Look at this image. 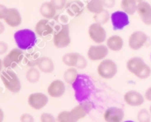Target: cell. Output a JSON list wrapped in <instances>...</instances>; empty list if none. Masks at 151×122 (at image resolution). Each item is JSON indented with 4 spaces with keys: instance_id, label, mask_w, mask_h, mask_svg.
Returning <instances> with one entry per match:
<instances>
[{
    "instance_id": "ba28073f",
    "label": "cell",
    "mask_w": 151,
    "mask_h": 122,
    "mask_svg": "<svg viewBox=\"0 0 151 122\" xmlns=\"http://www.w3.org/2000/svg\"><path fill=\"white\" fill-rule=\"evenodd\" d=\"M23 51L20 48H13L6 55L3 59V66L6 69H12L17 67L24 59Z\"/></svg>"
},
{
    "instance_id": "ffe728a7",
    "label": "cell",
    "mask_w": 151,
    "mask_h": 122,
    "mask_svg": "<svg viewBox=\"0 0 151 122\" xmlns=\"http://www.w3.org/2000/svg\"><path fill=\"white\" fill-rule=\"evenodd\" d=\"M137 12L145 24L151 25V5L148 2L144 1L138 3Z\"/></svg>"
},
{
    "instance_id": "f1b7e54d",
    "label": "cell",
    "mask_w": 151,
    "mask_h": 122,
    "mask_svg": "<svg viewBox=\"0 0 151 122\" xmlns=\"http://www.w3.org/2000/svg\"><path fill=\"white\" fill-rule=\"evenodd\" d=\"M78 75V70L75 67H69L63 73V79L66 83L72 85Z\"/></svg>"
},
{
    "instance_id": "484cf974",
    "label": "cell",
    "mask_w": 151,
    "mask_h": 122,
    "mask_svg": "<svg viewBox=\"0 0 151 122\" xmlns=\"http://www.w3.org/2000/svg\"><path fill=\"white\" fill-rule=\"evenodd\" d=\"M40 54L38 52L27 53L24 57V64L29 67H34L38 65L40 59Z\"/></svg>"
},
{
    "instance_id": "4316f807",
    "label": "cell",
    "mask_w": 151,
    "mask_h": 122,
    "mask_svg": "<svg viewBox=\"0 0 151 122\" xmlns=\"http://www.w3.org/2000/svg\"><path fill=\"white\" fill-rule=\"evenodd\" d=\"M41 78V73L38 68L35 67H29L26 73V79L29 83H36Z\"/></svg>"
},
{
    "instance_id": "5bb4252c",
    "label": "cell",
    "mask_w": 151,
    "mask_h": 122,
    "mask_svg": "<svg viewBox=\"0 0 151 122\" xmlns=\"http://www.w3.org/2000/svg\"><path fill=\"white\" fill-rule=\"evenodd\" d=\"M93 108H94V103L92 102L86 100L80 102L79 105L72 108L71 112L77 119L81 120L85 118L91 112Z\"/></svg>"
},
{
    "instance_id": "d590c367",
    "label": "cell",
    "mask_w": 151,
    "mask_h": 122,
    "mask_svg": "<svg viewBox=\"0 0 151 122\" xmlns=\"http://www.w3.org/2000/svg\"><path fill=\"white\" fill-rule=\"evenodd\" d=\"M102 2L106 8H113L116 5V0H102Z\"/></svg>"
},
{
    "instance_id": "9a60e30c",
    "label": "cell",
    "mask_w": 151,
    "mask_h": 122,
    "mask_svg": "<svg viewBox=\"0 0 151 122\" xmlns=\"http://www.w3.org/2000/svg\"><path fill=\"white\" fill-rule=\"evenodd\" d=\"M125 117V113L122 108L111 107L103 114V118L106 122H122Z\"/></svg>"
},
{
    "instance_id": "f35d334b",
    "label": "cell",
    "mask_w": 151,
    "mask_h": 122,
    "mask_svg": "<svg viewBox=\"0 0 151 122\" xmlns=\"http://www.w3.org/2000/svg\"><path fill=\"white\" fill-rule=\"evenodd\" d=\"M145 99H147L149 102H151V86L146 90L145 93Z\"/></svg>"
},
{
    "instance_id": "8d00e7d4",
    "label": "cell",
    "mask_w": 151,
    "mask_h": 122,
    "mask_svg": "<svg viewBox=\"0 0 151 122\" xmlns=\"http://www.w3.org/2000/svg\"><path fill=\"white\" fill-rule=\"evenodd\" d=\"M8 51V45L5 42L0 41V55L6 54Z\"/></svg>"
},
{
    "instance_id": "e575fe53",
    "label": "cell",
    "mask_w": 151,
    "mask_h": 122,
    "mask_svg": "<svg viewBox=\"0 0 151 122\" xmlns=\"http://www.w3.org/2000/svg\"><path fill=\"white\" fill-rule=\"evenodd\" d=\"M21 122H35V118L31 114H23L20 116Z\"/></svg>"
},
{
    "instance_id": "4dcf8cb0",
    "label": "cell",
    "mask_w": 151,
    "mask_h": 122,
    "mask_svg": "<svg viewBox=\"0 0 151 122\" xmlns=\"http://www.w3.org/2000/svg\"><path fill=\"white\" fill-rule=\"evenodd\" d=\"M78 121L71 111H61L57 117L58 122H78Z\"/></svg>"
},
{
    "instance_id": "83f0119b",
    "label": "cell",
    "mask_w": 151,
    "mask_h": 122,
    "mask_svg": "<svg viewBox=\"0 0 151 122\" xmlns=\"http://www.w3.org/2000/svg\"><path fill=\"white\" fill-rule=\"evenodd\" d=\"M86 8L90 13L97 14L104 9L102 0H89L87 3Z\"/></svg>"
},
{
    "instance_id": "9c48e42d",
    "label": "cell",
    "mask_w": 151,
    "mask_h": 122,
    "mask_svg": "<svg viewBox=\"0 0 151 122\" xmlns=\"http://www.w3.org/2000/svg\"><path fill=\"white\" fill-rule=\"evenodd\" d=\"M88 35L91 40L97 45L102 44L106 39V31L100 23H94L88 27Z\"/></svg>"
},
{
    "instance_id": "8992f818",
    "label": "cell",
    "mask_w": 151,
    "mask_h": 122,
    "mask_svg": "<svg viewBox=\"0 0 151 122\" xmlns=\"http://www.w3.org/2000/svg\"><path fill=\"white\" fill-rule=\"evenodd\" d=\"M117 65L113 60L106 59L102 60L97 68V74L104 79H111L117 73Z\"/></svg>"
},
{
    "instance_id": "30bf717a",
    "label": "cell",
    "mask_w": 151,
    "mask_h": 122,
    "mask_svg": "<svg viewBox=\"0 0 151 122\" xmlns=\"http://www.w3.org/2000/svg\"><path fill=\"white\" fill-rule=\"evenodd\" d=\"M109 54V48L105 45H91L87 52V56L92 61H102Z\"/></svg>"
},
{
    "instance_id": "277c9868",
    "label": "cell",
    "mask_w": 151,
    "mask_h": 122,
    "mask_svg": "<svg viewBox=\"0 0 151 122\" xmlns=\"http://www.w3.org/2000/svg\"><path fill=\"white\" fill-rule=\"evenodd\" d=\"M0 78L3 84L9 92L12 93H19L22 89V83L17 74L12 70H7L2 71L0 74Z\"/></svg>"
},
{
    "instance_id": "cb8c5ba5",
    "label": "cell",
    "mask_w": 151,
    "mask_h": 122,
    "mask_svg": "<svg viewBox=\"0 0 151 122\" xmlns=\"http://www.w3.org/2000/svg\"><path fill=\"white\" fill-rule=\"evenodd\" d=\"M40 13L46 19H52L56 15V9L50 1H45L42 3L40 7Z\"/></svg>"
},
{
    "instance_id": "44dd1931",
    "label": "cell",
    "mask_w": 151,
    "mask_h": 122,
    "mask_svg": "<svg viewBox=\"0 0 151 122\" xmlns=\"http://www.w3.org/2000/svg\"><path fill=\"white\" fill-rule=\"evenodd\" d=\"M106 46L110 51L118 52L124 47V40L119 35H112L106 40Z\"/></svg>"
},
{
    "instance_id": "f6af8a7d",
    "label": "cell",
    "mask_w": 151,
    "mask_h": 122,
    "mask_svg": "<svg viewBox=\"0 0 151 122\" xmlns=\"http://www.w3.org/2000/svg\"><path fill=\"white\" fill-rule=\"evenodd\" d=\"M149 111H150V114H151V105H150V109H149Z\"/></svg>"
},
{
    "instance_id": "7a4b0ae2",
    "label": "cell",
    "mask_w": 151,
    "mask_h": 122,
    "mask_svg": "<svg viewBox=\"0 0 151 122\" xmlns=\"http://www.w3.org/2000/svg\"><path fill=\"white\" fill-rule=\"evenodd\" d=\"M126 68L139 79H147L151 75V68L141 57L135 56L129 59L126 62Z\"/></svg>"
},
{
    "instance_id": "60d3db41",
    "label": "cell",
    "mask_w": 151,
    "mask_h": 122,
    "mask_svg": "<svg viewBox=\"0 0 151 122\" xmlns=\"http://www.w3.org/2000/svg\"><path fill=\"white\" fill-rule=\"evenodd\" d=\"M4 112H3L2 110L0 108V122H3V121H4Z\"/></svg>"
},
{
    "instance_id": "ab89813d",
    "label": "cell",
    "mask_w": 151,
    "mask_h": 122,
    "mask_svg": "<svg viewBox=\"0 0 151 122\" xmlns=\"http://www.w3.org/2000/svg\"><path fill=\"white\" fill-rule=\"evenodd\" d=\"M4 30H5V26H4V25L0 21V35L2 34L3 32H4Z\"/></svg>"
},
{
    "instance_id": "5b68a950",
    "label": "cell",
    "mask_w": 151,
    "mask_h": 122,
    "mask_svg": "<svg viewBox=\"0 0 151 122\" xmlns=\"http://www.w3.org/2000/svg\"><path fill=\"white\" fill-rule=\"evenodd\" d=\"M53 44L58 49H62L69 46L71 43L69 27L67 24H63L59 27L53 35Z\"/></svg>"
},
{
    "instance_id": "d4e9b609",
    "label": "cell",
    "mask_w": 151,
    "mask_h": 122,
    "mask_svg": "<svg viewBox=\"0 0 151 122\" xmlns=\"http://www.w3.org/2000/svg\"><path fill=\"white\" fill-rule=\"evenodd\" d=\"M137 4L136 0H122L120 7L122 10L128 15L133 16L137 12Z\"/></svg>"
},
{
    "instance_id": "7c38bea8",
    "label": "cell",
    "mask_w": 151,
    "mask_h": 122,
    "mask_svg": "<svg viewBox=\"0 0 151 122\" xmlns=\"http://www.w3.org/2000/svg\"><path fill=\"white\" fill-rule=\"evenodd\" d=\"M49 102V98L44 94L41 92L31 94L27 99L28 105L29 107L36 111H40L47 105Z\"/></svg>"
},
{
    "instance_id": "74e56055",
    "label": "cell",
    "mask_w": 151,
    "mask_h": 122,
    "mask_svg": "<svg viewBox=\"0 0 151 122\" xmlns=\"http://www.w3.org/2000/svg\"><path fill=\"white\" fill-rule=\"evenodd\" d=\"M7 8L3 4H0V20L1 19H4V16H5V13L7 12Z\"/></svg>"
},
{
    "instance_id": "836d02e7",
    "label": "cell",
    "mask_w": 151,
    "mask_h": 122,
    "mask_svg": "<svg viewBox=\"0 0 151 122\" xmlns=\"http://www.w3.org/2000/svg\"><path fill=\"white\" fill-rule=\"evenodd\" d=\"M41 122H56L57 119H55L53 115L48 114V113H43L40 117Z\"/></svg>"
},
{
    "instance_id": "603a6c76",
    "label": "cell",
    "mask_w": 151,
    "mask_h": 122,
    "mask_svg": "<svg viewBox=\"0 0 151 122\" xmlns=\"http://www.w3.org/2000/svg\"><path fill=\"white\" fill-rule=\"evenodd\" d=\"M38 68L41 72L50 74L55 70V64L52 59L48 56H41L38 61Z\"/></svg>"
},
{
    "instance_id": "f546056e",
    "label": "cell",
    "mask_w": 151,
    "mask_h": 122,
    "mask_svg": "<svg viewBox=\"0 0 151 122\" xmlns=\"http://www.w3.org/2000/svg\"><path fill=\"white\" fill-rule=\"evenodd\" d=\"M93 18H94L95 23L103 25V24H106V23H108L109 19L111 18V16H110V13H109L108 10H104V9H103L101 12L97 13V14H94Z\"/></svg>"
},
{
    "instance_id": "2e32d148",
    "label": "cell",
    "mask_w": 151,
    "mask_h": 122,
    "mask_svg": "<svg viewBox=\"0 0 151 122\" xmlns=\"http://www.w3.org/2000/svg\"><path fill=\"white\" fill-rule=\"evenodd\" d=\"M65 91H66V86L64 82L58 79H56L51 82L47 88V93L49 96L52 98L61 97L64 94Z\"/></svg>"
},
{
    "instance_id": "d6a6232c",
    "label": "cell",
    "mask_w": 151,
    "mask_h": 122,
    "mask_svg": "<svg viewBox=\"0 0 151 122\" xmlns=\"http://www.w3.org/2000/svg\"><path fill=\"white\" fill-rule=\"evenodd\" d=\"M50 2L52 3L55 8L57 10H63L66 7V0H51Z\"/></svg>"
},
{
    "instance_id": "7bdbcfd3",
    "label": "cell",
    "mask_w": 151,
    "mask_h": 122,
    "mask_svg": "<svg viewBox=\"0 0 151 122\" xmlns=\"http://www.w3.org/2000/svg\"><path fill=\"white\" fill-rule=\"evenodd\" d=\"M136 1H137V3H139V2H141V1H144L145 0H136Z\"/></svg>"
},
{
    "instance_id": "8fae6325",
    "label": "cell",
    "mask_w": 151,
    "mask_h": 122,
    "mask_svg": "<svg viewBox=\"0 0 151 122\" xmlns=\"http://www.w3.org/2000/svg\"><path fill=\"white\" fill-rule=\"evenodd\" d=\"M147 35L142 31H136L128 38V45L131 50L138 51L141 49L147 42Z\"/></svg>"
},
{
    "instance_id": "6da1fadb",
    "label": "cell",
    "mask_w": 151,
    "mask_h": 122,
    "mask_svg": "<svg viewBox=\"0 0 151 122\" xmlns=\"http://www.w3.org/2000/svg\"><path fill=\"white\" fill-rule=\"evenodd\" d=\"M72 86L75 92V99L79 102L86 101L94 89V83L91 78L86 74H78Z\"/></svg>"
},
{
    "instance_id": "ee69618b",
    "label": "cell",
    "mask_w": 151,
    "mask_h": 122,
    "mask_svg": "<svg viewBox=\"0 0 151 122\" xmlns=\"http://www.w3.org/2000/svg\"><path fill=\"white\" fill-rule=\"evenodd\" d=\"M124 122H134V121H124Z\"/></svg>"
},
{
    "instance_id": "ac0fdd59",
    "label": "cell",
    "mask_w": 151,
    "mask_h": 122,
    "mask_svg": "<svg viewBox=\"0 0 151 122\" xmlns=\"http://www.w3.org/2000/svg\"><path fill=\"white\" fill-rule=\"evenodd\" d=\"M54 29L53 25L48 19H41L37 22L35 26V32L41 37H45L52 34Z\"/></svg>"
},
{
    "instance_id": "1f68e13d",
    "label": "cell",
    "mask_w": 151,
    "mask_h": 122,
    "mask_svg": "<svg viewBox=\"0 0 151 122\" xmlns=\"http://www.w3.org/2000/svg\"><path fill=\"white\" fill-rule=\"evenodd\" d=\"M137 120L139 122H151V114L147 109H141L137 114Z\"/></svg>"
},
{
    "instance_id": "3957f363",
    "label": "cell",
    "mask_w": 151,
    "mask_h": 122,
    "mask_svg": "<svg viewBox=\"0 0 151 122\" xmlns=\"http://www.w3.org/2000/svg\"><path fill=\"white\" fill-rule=\"evenodd\" d=\"M14 39L18 48L27 51L33 48L36 44V34L29 29H21L15 32Z\"/></svg>"
},
{
    "instance_id": "52a82bcc",
    "label": "cell",
    "mask_w": 151,
    "mask_h": 122,
    "mask_svg": "<svg viewBox=\"0 0 151 122\" xmlns=\"http://www.w3.org/2000/svg\"><path fill=\"white\" fill-rule=\"evenodd\" d=\"M62 61L66 66L69 67H75L77 69L83 70L86 68L88 61L86 59L80 54L79 53H67L62 56Z\"/></svg>"
},
{
    "instance_id": "e0dca14e",
    "label": "cell",
    "mask_w": 151,
    "mask_h": 122,
    "mask_svg": "<svg viewBox=\"0 0 151 122\" xmlns=\"http://www.w3.org/2000/svg\"><path fill=\"white\" fill-rule=\"evenodd\" d=\"M5 23L10 27H18L22 21V16L19 10L16 8H7L4 17Z\"/></svg>"
},
{
    "instance_id": "4fadbf2b",
    "label": "cell",
    "mask_w": 151,
    "mask_h": 122,
    "mask_svg": "<svg viewBox=\"0 0 151 122\" xmlns=\"http://www.w3.org/2000/svg\"><path fill=\"white\" fill-rule=\"evenodd\" d=\"M111 20L114 30H121L130 23L128 15L124 11L114 12L111 16Z\"/></svg>"
},
{
    "instance_id": "7402d4cb",
    "label": "cell",
    "mask_w": 151,
    "mask_h": 122,
    "mask_svg": "<svg viewBox=\"0 0 151 122\" xmlns=\"http://www.w3.org/2000/svg\"><path fill=\"white\" fill-rule=\"evenodd\" d=\"M66 12L68 14L72 17H77L79 16L83 13L84 10V5L81 1L76 0V1H70L66 4Z\"/></svg>"
},
{
    "instance_id": "b9f144b4",
    "label": "cell",
    "mask_w": 151,
    "mask_h": 122,
    "mask_svg": "<svg viewBox=\"0 0 151 122\" xmlns=\"http://www.w3.org/2000/svg\"><path fill=\"white\" fill-rule=\"evenodd\" d=\"M2 67H4V66H3V61L0 59V71H1V69H2Z\"/></svg>"
},
{
    "instance_id": "d6986e66",
    "label": "cell",
    "mask_w": 151,
    "mask_h": 122,
    "mask_svg": "<svg viewBox=\"0 0 151 122\" xmlns=\"http://www.w3.org/2000/svg\"><path fill=\"white\" fill-rule=\"evenodd\" d=\"M145 97L137 91H128L124 95V101L131 107L141 106L145 102Z\"/></svg>"
}]
</instances>
